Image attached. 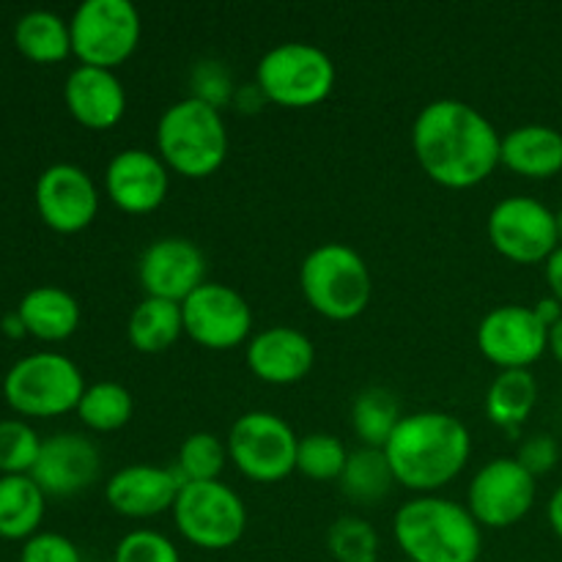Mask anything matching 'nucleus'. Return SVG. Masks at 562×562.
I'll return each mask as SVG.
<instances>
[{
  "label": "nucleus",
  "instance_id": "17",
  "mask_svg": "<svg viewBox=\"0 0 562 562\" xmlns=\"http://www.w3.org/2000/svg\"><path fill=\"white\" fill-rule=\"evenodd\" d=\"M104 190L126 214H151L170 192V168L148 148H124L104 168Z\"/></svg>",
  "mask_w": 562,
  "mask_h": 562
},
{
  "label": "nucleus",
  "instance_id": "23",
  "mask_svg": "<svg viewBox=\"0 0 562 562\" xmlns=\"http://www.w3.org/2000/svg\"><path fill=\"white\" fill-rule=\"evenodd\" d=\"M27 335L47 344L71 338L80 327V302L60 285H36L16 305Z\"/></svg>",
  "mask_w": 562,
  "mask_h": 562
},
{
  "label": "nucleus",
  "instance_id": "20",
  "mask_svg": "<svg viewBox=\"0 0 562 562\" xmlns=\"http://www.w3.org/2000/svg\"><path fill=\"white\" fill-rule=\"evenodd\" d=\"M247 368L267 384H296L311 373L316 349L305 333L294 327H267L256 333L245 351Z\"/></svg>",
  "mask_w": 562,
  "mask_h": 562
},
{
  "label": "nucleus",
  "instance_id": "44",
  "mask_svg": "<svg viewBox=\"0 0 562 562\" xmlns=\"http://www.w3.org/2000/svg\"><path fill=\"white\" fill-rule=\"evenodd\" d=\"M549 351H552L554 360L562 366V318L549 329Z\"/></svg>",
  "mask_w": 562,
  "mask_h": 562
},
{
  "label": "nucleus",
  "instance_id": "35",
  "mask_svg": "<svg viewBox=\"0 0 562 562\" xmlns=\"http://www.w3.org/2000/svg\"><path fill=\"white\" fill-rule=\"evenodd\" d=\"M113 562H181V554L162 532L132 530L115 547Z\"/></svg>",
  "mask_w": 562,
  "mask_h": 562
},
{
  "label": "nucleus",
  "instance_id": "26",
  "mask_svg": "<svg viewBox=\"0 0 562 562\" xmlns=\"http://www.w3.org/2000/svg\"><path fill=\"white\" fill-rule=\"evenodd\" d=\"M14 44L33 64H58L71 55L69 20L47 9L27 11L16 20Z\"/></svg>",
  "mask_w": 562,
  "mask_h": 562
},
{
  "label": "nucleus",
  "instance_id": "14",
  "mask_svg": "<svg viewBox=\"0 0 562 562\" xmlns=\"http://www.w3.org/2000/svg\"><path fill=\"white\" fill-rule=\"evenodd\" d=\"M477 346L499 371H530L549 351V329L532 307L499 305L477 324Z\"/></svg>",
  "mask_w": 562,
  "mask_h": 562
},
{
  "label": "nucleus",
  "instance_id": "36",
  "mask_svg": "<svg viewBox=\"0 0 562 562\" xmlns=\"http://www.w3.org/2000/svg\"><path fill=\"white\" fill-rule=\"evenodd\" d=\"M236 88L231 80V71L220 60H198L192 69V99L212 104L214 110H223L234 102Z\"/></svg>",
  "mask_w": 562,
  "mask_h": 562
},
{
  "label": "nucleus",
  "instance_id": "15",
  "mask_svg": "<svg viewBox=\"0 0 562 562\" xmlns=\"http://www.w3.org/2000/svg\"><path fill=\"white\" fill-rule=\"evenodd\" d=\"M33 198L42 223L58 234H80L99 214V190L80 165L55 162L44 168Z\"/></svg>",
  "mask_w": 562,
  "mask_h": 562
},
{
  "label": "nucleus",
  "instance_id": "25",
  "mask_svg": "<svg viewBox=\"0 0 562 562\" xmlns=\"http://www.w3.org/2000/svg\"><path fill=\"white\" fill-rule=\"evenodd\" d=\"M184 335L179 302L143 296L126 322V338L143 355H162Z\"/></svg>",
  "mask_w": 562,
  "mask_h": 562
},
{
  "label": "nucleus",
  "instance_id": "11",
  "mask_svg": "<svg viewBox=\"0 0 562 562\" xmlns=\"http://www.w3.org/2000/svg\"><path fill=\"white\" fill-rule=\"evenodd\" d=\"M488 241L503 258L514 263H547L560 247L558 220L547 203L527 195L503 198L488 212Z\"/></svg>",
  "mask_w": 562,
  "mask_h": 562
},
{
  "label": "nucleus",
  "instance_id": "7",
  "mask_svg": "<svg viewBox=\"0 0 562 562\" xmlns=\"http://www.w3.org/2000/svg\"><path fill=\"white\" fill-rule=\"evenodd\" d=\"M256 86L267 102L280 108H316L333 93L335 64L316 44L285 42L261 55Z\"/></svg>",
  "mask_w": 562,
  "mask_h": 562
},
{
  "label": "nucleus",
  "instance_id": "34",
  "mask_svg": "<svg viewBox=\"0 0 562 562\" xmlns=\"http://www.w3.org/2000/svg\"><path fill=\"white\" fill-rule=\"evenodd\" d=\"M42 442L36 428L25 420H0V472L3 475H31L36 467Z\"/></svg>",
  "mask_w": 562,
  "mask_h": 562
},
{
  "label": "nucleus",
  "instance_id": "8",
  "mask_svg": "<svg viewBox=\"0 0 562 562\" xmlns=\"http://www.w3.org/2000/svg\"><path fill=\"white\" fill-rule=\"evenodd\" d=\"M176 530L203 552L236 547L247 530L245 499L220 481L184 483L173 505Z\"/></svg>",
  "mask_w": 562,
  "mask_h": 562
},
{
  "label": "nucleus",
  "instance_id": "38",
  "mask_svg": "<svg viewBox=\"0 0 562 562\" xmlns=\"http://www.w3.org/2000/svg\"><path fill=\"white\" fill-rule=\"evenodd\" d=\"M516 461H519L532 477L547 475V472H552L560 461L558 439L549 437V434H536V437L525 439V442L519 445Z\"/></svg>",
  "mask_w": 562,
  "mask_h": 562
},
{
  "label": "nucleus",
  "instance_id": "43",
  "mask_svg": "<svg viewBox=\"0 0 562 562\" xmlns=\"http://www.w3.org/2000/svg\"><path fill=\"white\" fill-rule=\"evenodd\" d=\"M547 516H549V525H552L554 536H558L562 541V486L552 494V499H549Z\"/></svg>",
  "mask_w": 562,
  "mask_h": 562
},
{
  "label": "nucleus",
  "instance_id": "12",
  "mask_svg": "<svg viewBox=\"0 0 562 562\" xmlns=\"http://www.w3.org/2000/svg\"><path fill=\"white\" fill-rule=\"evenodd\" d=\"M536 477L516 459H492L467 488V508L481 527L505 530L525 519L536 505Z\"/></svg>",
  "mask_w": 562,
  "mask_h": 562
},
{
  "label": "nucleus",
  "instance_id": "42",
  "mask_svg": "<svg viewBox=\"0 0 562 562\" xmlns=\"http://www.w3.org/2000/svg\"><path fill=\"white\" fill-rule=\"evenodd\" d=\"M0 329H3V335H5V338H14V340L25 338V335H27V329H25V322H22V318H20V313H16V311L5 313V316H3V322H0Z\"/></svg>",
  "mask_w": 562,
  "mask_h": 562
},
{
  "label": "nucleus",
  "instance_id": "10",
  "mask_svg": "<svg viewBox=\"0 0 562 562\" xmlns=\"http://www.w3.org/2000/svg\"><path fill=\"white\" fill-rule=\"evenodd\" d=\"M228 459L247 481L278 483L296 472L300 437L272 412H247L228 431Z\"/></svg>",
  "mask_w": 562,
  "mask_h": 562
},
{
  "label": "nucleus",
  "instance_id": "21",
  "mask_svg": "<svg viewBox=\"0 0 562 562\" xmlns=\"http://www.w3.org/2000/svg\"><path fill=\"white\" fill-rule=\"evenodd\" d=\"M66 110L86 130H113L126 113L124 82L115 71L97 66H77L64 82Z\"/></svg>",
  "mask_w": 562,
  "mask_h": 562
},
{
  "label": "nucleus",
  "instance_id": "16",
  "mask_svg": "<svg viewBox=\"0 0 562 562\" xmlns=\"http://www.w3.org/2000/svg\"><path fill=\"white\" fill-rule=\"evenodd\" d=\"M137 278L146 296L181 305L206 283V256L192 239L162 236L143 250L137 261Z\"/></svg>",
  "mask_w": 562,
  "mask_h": 562
},
{
  "label": "nucleus",
  "instance_id": "32",
  "mask_svg": "<svg viewBox=\"0 0 562 562\" xmlns=\"http://www.w3.org/2000/svg\"><path fill=\"white\" fill-rule=\"evenodd\" d=\"M346 461H349V450H346L344 439H338L335 434L300 437V448H296V472L300 475L318 483L340 481Z\"/></svg>",
  "mask_w": 562,
  "mask_h": 562
},
{
  "label": "nucleus",
  "instance_id": "9",
  "mask_svg": "<svg viewBox=\"0 0 562 562\" xmlns=\"http://www.w3.org/2000/svg\"><path fill=\"white\" fill-rule=\"evenodd\" d=\"M71 55L82 66L110 69L130 60L140 44V11L130 0H82L69 20Z\"/></svg>",
  "mask_w": 562,
  "mask_h": 562
},
{
  "label": "nucleus",
  "instance_id": "40",
  "mask_svg": "<svg viewBox=\"0 0 562 562\" xmlns=\"http://www.w3.org/2000/svg\"><path fill=\"white\" fill-rule=\"evenodd\" d=\"M234 102L239 104V110H245V113H256V110H261V102H267V97H263L261 88L252 82V86H245L236 91Z\"/></svg>",
  "mask_w": 562,
  "mask_h": 562
},
{
  "label": "nucleus",
  "instance_id": "31",
  "mask_svg": "<svg viewBox=\"0 0 562 562\" xmlns=\"http://www.w3.org/2000/svg\"><path fill=\"white\" fill-rule=\"evenodd\" d=\"M228 461V445L220 442L214 434L195 431L181 442L173 470L184 483L220 481Z\"/></svg>",
  "mask_w": 562,
  "mask_h": 562
},
{
  "label": "nucleus",
  "instance_id": "3",
  "mask_svg": "<svg viewBox=\"0 0 562 562\" xmlns=\"http://www.w3.org/2000/svg\"><path fill=\"white\" fill-rule=\"evenodd\" d=\"M393 536L409 562H477L483 532L467 505L420 494L395 510Z\"/></svg>",
  "mask_w": 562,
  "mask_h": 562
},
{
  "label": "nucleus",
  "instance_id": "30",
  "mask_svg": "<svg viewBox=\"0 0 562 562\" xmlns=\"http://www.w3.org/2000/svg\"><path fill=\"white\" fill-rule=\"evenodd\" d=\"M75 412L77 417H80L82 426L91 428V431L113 434L121 431V428L132 420L135 401H132V393L124 384L97 382L88 384Z\"/></svg>",
  "mask_w": 562,
  "mask_h": 562
},
{
  "label": "nucleus",
  "instance_id": "24",
  "mask_svg": "<svg viewBox=\"0 0 562 562\" xmlns=\"http://www.w3.org/2000/svg\"><path fill=\"white\" fill-rule=\"evenodd\" d=\"M47 494L31 475H0V538L22 541L42 527Z\"/></svg>",
  "mask_w": 562,
  "mask_h": 562
},
{
  "label": "nucleus",
  "instance_id": "33",
  "mask_svg": "<svg viewBox=\"0 0 562 562\" xmlns=\"http://www.w3.org/2000/svg\"><path fill=\"white\" fill-rule=\"evenodd\" d=\"M327 552L335 562H379V532L362 516H340L327 530Z\"/></svg>",
  "mask_w": 562,
  "mask_h": 562
},
{
  "label": "nucleus",
  "instance_id": "18",
  "mask_svg": "<svg viewBox=\"0 0 562 562\" xmlns=\"http://www.w3.org/2000/svg\"><path fill=\"white\" fill-rule=\"evenodd\" d=\"M99 472L102 456L97 445L86 434L66 431L44 439L31 477L47 497H75L97 483Z\"/></svg>",
  "mask_w": 562,
  "mask_h": 562
},
{
  "label": "nucleus",
  "instance_id": "37",
  "mask_svg": "<svg viewBox=\"0 0 562 562\" xmlns=\"http://www.w3.org/2000/svg\"><path fill=\"white\" fill-rule=\"evenodd\" d=\"M20 562H82L80 549L60 532H36L20 549Z\"/></svg>",
  "mask_w": 562,
  "mask_h": 562
},
{
  "label": "nucleus",
  "instance_id": "19",
  "mask_svg": "<svg viewBox=\"0 0 562 562\" xmlns=\"http://www.w3.org/2000/svg\"><path fill=\"white\" fill-rule=\"evenodd\" d=\"M184 481L173 467L130 464L113 472L104 486V499L115 514L126 519H151L173 510Z\"/></svg>",
  "mask_w": 562,
  "mask_h": 562
},
{
  "label": "nucleus",
  "instance_id": "6",
  "mask_svg": "<svg viewBox=\"0 0 562 562\" xmlns=\"http://www.w3.org/2000/svg\"><path fill=\"white\" fill-rule=\"evenodd\" d=\"M86 387L77 362L58 351L22 357L3 379L5 404L25 417H60L75 412Z\"/></svg>",
  "mask_w": 562,
  "mask_h": 562
},
{
  "label": "nucleus",
  "instance_id": "22",
  "mask_svg": "<svg viewBox=\"0 0 562 562\" xmlns=\"http://www.w3.org/2000/svg\"><path fill=\"white\" fill-rule=\"evenodd\" d=\"M499 165L525 179H552L562 170V132L547 124H525L503 135Z\"/></svg>",
  "mask_w": 562,
  "mask_h": 562
},
{
  "label": "nucleus",
  "instance_id": "13",
  "mask_svg": "<svg viewBox=\"0 0 562 562\" xmlns=\"http://www.w3.org/2000/svg\"><path fill=\"white\" fill-rule=\"evenodd\" d=\"M184 335L212 351H228L252 335V311L245 296L225 283H206L181 302Z\"/></svg>",
  "mask_w": 562,
  "mask_h": 562
},
{
  "label": "nucleus",
  "instance_id": "39",
  "mask_svg": "<svg viewBox=\"0 0 562 562\" xmlns=\"http://www.w3.org/2000/svg\"><path fill=\"white\" fill-rule=\"evenodd\" d=\"M547 285L554 300L562 302V245L547 258Z\"/></svg>",
  "mask_w": 562,
  "mask_h": 562
},
{
  "label": "nucleus",
  "instance_id": "4",
  "mask_svg": "<svg viewBox=\"0 0 562 562\" xmlns=\"http://www.w3.org/2000/svg\"><path fill=\"white\" fill-rule=\"evenodd\" d=\"M157 154L184 179L217 173L228 157V126L223 113L192 97L173 102L157 121Z\"/></svg>",
  "mask_w": 562,
  "mask_h": 562
},
{
  "label": "nucleus",
  "instance_id": "5",
  "mask_svg": "<svg viewBox=\"0 0 562 562\" xmlns=\"http://www.w3.org/2000/svg\"><path fill=\"white\" fill-rule=\"evenodd\" d=\"M307 305L329 322H351L371 305L373 278L366 258L349 245L327 241L313 247L300 267Z\"/></svg>",
  "mask_w": 562,
  "mask_h": 562
},
{
  "label": "nucleus",
  "instance_id": "29",
  "mask_svg": "<svg viewBox=\"0 0 562 562\" xmlns=\"http://www.w3.org/2000/svg\"><path fill=\"white\" fill-rule=\"evenodd\" d=\"M401 406L387 387H366L351 404V428L362 448L382 450L401 423Z\"/></svg>",
  "mask_w": 562,
  "mask_h": 562
},
{
  "label": "nucleus",
  "instance_id": "41",
  "mask_svg": "<svg viewBox=\"0 0 562 562\" xmlns=\"http://www.w3.org/2000/svg\"><path fill=\"white\" fill-rule=\"evenodd\" d=\"M532 311H536V316L541 318L543 327L552 329L554 324H558L560 318H562V302L554 300V296H543V300L538 302V305L532 307Z\"/></svg>",
  "mask_w": 562,
  "mask_h": 562
},
{
  "label": "nucleus",
  "instance_id": "45",
  "mask_svg": "<svg viewBox=\"0 0 562 562\" xmlns=\"http://www.w3.org/2000/svg\"><path fill=\"white\" fill-rule=\"evenodd\" d=\"M554 220H558V239L562 245V209H560V212H554Z\"/></svg>",
  "mask_w": 562,
  "mask_h": 562
},
{
  "label": "nucleus",
  "instance_id": "1",
  "mask_svg": "<svg viewBox=\"0 0 562 562\" xmlns=\"http://www.w3.org/2000/svg\"><path fill=\"white\" fill-rule=\"evenodd\" d=\"M412 148L423 173L448 190H470L499 165L503 135L461 99H434L412 124Z\"/></svg>",
  "mask_w": 562,
  "mask_h": 562
},
{
  "label": "nucleus",
  "instance_id": "2",
  "mask_svg": "<svg viewBox=\"0 0 562 562\" xmlns=\"http://www.w3.org/2000/svg\"><path fill=\"white\" fill-rule=\"evenodd\" d=\"M384 456L398 486L420 494H437L464 472L472 456V437L459 417L448 412L404 415Z\"/></svg>",
  "mask_w": 562,
  "mask_h": 562
},
{
  "label": "nucleus",
  "instance_id": "27",
  "mask_svg": "<svg viewBox=\"0 0 562 562\" xmlns=\"http://www.w3.org/2000/svg\"><path fill=\"white\" fill-rule=\"evenodd\" d=\"M538 404V382L530 371H499L486 393V417L505 431L525 426Z\"/></svg>",
  "mask_w": 562,
  "mask_h": 562
},
{
  "label": "nucleus",
  "instance_id": "28",
  "mask_svg": "<svg viewBox=\"0 0 562 562\" xmlns=\"http://www.w3.org/2000/svg\"><path fill=\"white\" fill-rule=\"evenodd\" d=\"M338 486L344 492V497H349L357 505L384 503L395 486L393 470H390L384 450L360 448L355 453H349V461H346Z\"/></svg>",
  "mask_w": 562,
  "mask_h": 562
}]
</instances>
